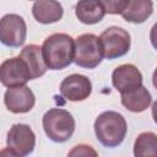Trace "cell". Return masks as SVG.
<instances>
[{
    "instance_id": "1",
    "label": "cell",
    "mask_w": 157,
    "mask_h": 157,
    "mask_svg": "<svg viewBox=\"0 0 157 157\" xmlns=\"http://www.w3.org/2000/svg\"><path fill=\"white\" fill-rule=\"evenodd\" d=\"M43 58L50 70H63L74 61L75 42L66 33H54L44 39Z\"/></svg>"
},
{
    "instance_id": "2",
    "label": "cell",
    "mask_w": 157,
    "mask_h": 157,
    "mask_svg": "<svg viewBox=\"0 0 157 157\" xmlns=\"http://www.w3.org/2000/svg\"><path fill=\"white\" fill-rule=\"evenodd\" d=\"M128 125L125 118L113 110L99 114L94 121V134L97 140L105 147H117L126 135Z\"/></svg>"
},
{
    "instance_id": "3",
    "label": "cell",
    "mask_w": 157,
    "mask_h": 157,
    "mask_svg": "<svg viewBox=\"0 0 157 157\" xmlns=\"http://www.w3.org/2000/svg\"><path fill=\"white\" fill-rule=\"evenodd\" d=\"M42 123L45 135L54 142H65L70 140L75 131V119L65 109H49L43 115Z\"/></svg>"
},
{
    "instance_id": "4",
    "label": "cell",
    "mask_w": 157,
    "mask_h": 157,
    "mask_svg": "<svg viewBox=\"0 0 157 157\" xmlns=\"http://www.w3.org/2000/svg\"><path fill=\"white\" fill-rule=\"evenodd\" d=\"M103 49L99 37L92 33H85L75 40L74 63L85 69H94L103 60Z\"/></svg>"
},
{
    "instance_id": "5",
    "label": "cell",
    "mask_w": 157,
    "mask_h": 157,
    "mask_svg": "<svg viewBox=\"0 0 157 157\" xmlns=\"http://www.w3.org/2000/svg\"><path fill=\"white\" fill-rule=\"evenodd\" d=\"M103 55L107 59H117L124 56L130 49V34L121 27L112 26L99 36Z\"/></svg>"
},
{
    "instance_id": "6",
    "label": "cell",
    "mask_w": 157,
    "mask_h": 157,
    "mask_svg": "<svg viewBox=\"0 0 157 157\" xmlns=\"http://www.w3.org/2000/svg\"><path fill=\"white\" fill-rule=\"evenodd\" d=\"M6 145L10 156H27L34 150L36 135L28 125L15 124L7 132Z\"/></svg>"
},
{
    "instance_id": "7",
    "label": "cell",
    "mask_w": 157,
    "mask_h": 157,
    "mask_svg": "<svg viewBox=\"0 0 157 157\" xmlns=\"http://www.w3.org/2000/svg\"><path fill=\"white\" fill-rule=\"evenodd\" d=\"M27 27L25 20L16 13H7L0 21V40L11 48L21 47L26 40Z\"/></svg>"
},
{
    "instance_id": "8",
    "label": "cell",
    "mask_w": 157,
    "mask_h": 157,
    "mask_svg": "<svg viewBox=\"0 0 157 157\" xmlns=\"http://www.w3.org/2000/svg\"><path fill=\"white\" fill-rule=\"evenodd\" d=\"M0 80L5 87L25 86L28 80H32L27 64L20 56L10 58L2 61L0 66Z\"/></svg>"
},
{
    "instance_id": "9",
    "label": "cell",
    "mask_w": 157,
    "mask_h": 157,
    "mask_svg": "<svg viewBox=\"0 0 157 157\" xmlns=\"http://www.w3.org/2000/svg\"><path fill=\"white\" fill-rule=\"evenodd\" d=\"M92 92V83L88 77L80 74L66 76L60 83V93L71 102L85 101Z\"/></svg>"
},
{
    "instance_id": "10",
    "label": "cell",
    "mask_w": 157,
    "mask_h": 157,
    "mask_svg": "<svg viewBox=\"0 0 157 157\" xmlns=\"http://www.w3.org/2000/svg\"><path fill=\"white\" fill-rule=\"evenodd\" d=\"M4 103L11 113L21 114L27 113L33 108L36 103V97L32 90L26 85L9 87L4 96Z\"/></svg>"
},
{
    "instance_id": "11",
    "label": "cell",
    "mask_w": 157,
    "mask_h": 157,
    "mask_svg": "<svg viewBox=\"0 0 157 157\" xmlns=\"http://www.w3.org/2000/svg\"><path fill=\"white\" fill-rule=\"evenodd\" d=\"M113 86L120 92H128L142 85V75L132 64H124L114 69L112 74Z\"/></svg>"
},
{
    "instance_id": "12",
    "label": "cell",
    "mask_w": 157,
    "mask_h": 157,
    "mask_svg": "<svg viewBox=\"0 0 157 157\" xmlns=\"http://www.w3.org/2000/svg\"><path fill=\"white\" fill-rule=\"evenodd\" d=\"M32 15L39 23H54L61 20L63 6L56 0H36L32 6Z\"/></svg>"
},
{
    "instance_id": "13",
    "label": "cell",
    "mask_w": 157,
    "mask_h": 157,
    "mask_svg": "<svg viewBox=\"0 0 157 157\" xmlns=\"http://www.w3.org/2000/svg\"><path fill=\"white\" fill-rule=\"evenodd\" d=\"M18 56L22 58L25 60V63L27 64L32 80L39 78L40 76H43L45 74L48 66H47V64L44 61V58H43L42 47H39L37 44L26 45L21 50Z\"/></svg>"
},
{
    "instance_id": "14",
    "label": "cell",
    "mask_w": 157,
    "mask_h": 157,
    "mask_svg": "<svg viewBox=\"0 0 157 157\" xmlns=\"http://www.w3.org/2000/svg\"><path fill=\"white\" fill-rule=\"evenodd\" d=\"M76 17L85 25H94L103 20L105 11L99 0H78L75 6Z\"/></svg>"
},
{
    "instance_id": "15",
    "label": "cell",
    "mask_w": 157,
    "mask_h": 157,
    "mask_svg": "<svg viewBox=\"0 0 157 157\" xmlns=\"http://www.w3.org/2000/svg\"><path fill=\"white\" fill-rule=\"evenodd\" d=\"M120 94H121V104L128 110L134 113H140L146 110L152 101L150 92L142 85Z\"/></svg>"
},
{
    "instance_id": "16",
    "label": "cell",
    "mask_w": 157,
    "mask_h": 157,
    "mask_svg": "<svg viewBox=\"0 0 157 157\" xmlns=\"http://www.w3.org/2000/svg\"><path fill=\"white\" fill-rule=\"evenodd\" d=\"M153 12L152 0H129L126 9L123 11L121 16L125 21L132 23L145 22Z\"/></svg>"
},
{
    "instance_id": "17",
    "label": "cell",
    "mask_w": 157,
    "mask_h": 157,
    "mask_svg": "<svg viewBox=\"0 0 157 157\" xmlns=\"http://www.w3.org/2000/svg\"><path fill=\"white\" fill-rule=\"evenodd\" d=\"M136 157H157V135L151 131L141 132L134 144Z\"/></svg>"
},
{
    "instance_id": "18",
    "label": "cell",
    "mask_w": 157,
    "mask_h": 157,
    "mask_svg": "<svg viewBox=\"0 0 157 157\" xmlns=\"http://www.w3.org/2000/svg\"><path fill=\"white\" fill-rule=\"evenodd\" d=\"M105 12L110 15H121L126 9L129 0H99Z\"/></svg>"
},
{
    "instance_id": "19",
    "label": "cell",
    "mask_w": 157,
    "mask_h": 157,
    "mask_svg": "<svg viewBox=\"0 0 157 157\" xmlns=\"http://www.w3.org/2000/svg\"><path fill=\"white\" fill-rule=\"evenodd\" d=\"M70 156H88V155H92V156H97L96 151H93L91 148V146H87V145H77L74 147L72 151L69 152Z\"/></svg>"
},
{
    "instance_id": "20",
    "label": "cell",
    "mask_w": 157,
    "mask_h": 157,
    "mask_svg": "<svg viewBox=\"0 0 157 157\" xmlns=\"http://www.w3.org/2000/svg\"><path fill=\"white\" fill-rule=\"evenodd\" d=\"M150 39H151V43H152V45L155 47V49H157V22H156V23L152 26V28H151Z\"/></svg>"
},
{
    "instance_id": "21",
    "label": "cell",
    "mask_w": 157,
    "mask_h": 157,
    "mask_svg": "<svg viewBox=\"0 0 157 157\" xmlns=\"http://www.w3.org/2000/svg\"><path fill=\"white\" fill-rule=\"evenodd\" d=\"M152 117H153L155 123L157 124V101L152 104Z\"/></svg>"
},
{
    "instance_id": "22",
    "label": "cell",
    "mask_w": 157,
    "mask_h": 157,
    "mask_svg": "<svg viewBox=\"0 0 157 157\" xmlns=\"http://www.w3.org/2000/svg\"><path fill=\"white\" fill-rule=\"evenodd\" d=\"M152 83H153V86H155L156 90H157V69L153 71V75H152Z\"/></svg>"
}]
</instances>
